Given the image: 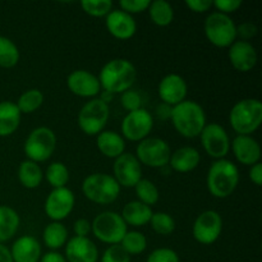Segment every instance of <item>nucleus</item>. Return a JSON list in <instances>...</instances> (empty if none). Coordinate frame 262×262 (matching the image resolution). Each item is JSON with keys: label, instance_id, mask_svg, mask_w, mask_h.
<instances>
[{"label": "nucleus", "instance_id": "nucleus-1", "mask_svg": "<svg viewBox=\"0 0 262 262\" xmlns=\"http://www.w3.org/2000/svg\"><path fill=\"white\" fill-rule=\"evenodd\" d=\"M97 78L102 91L113 95L123 94L135 84L137 79V69L128 59L115 58L102 67Z\"/></svg>", "mask_w": 262, "mask_h": 262}, {"label": "nucleus", "instance_id": "nucleus-2", "mask_svg": "<svg viewBox=\"0 0 262 262\" xmlns=\"http://www.w3.org/2000/svg\"><path fill=\"white\" fill-rule=\"evenodd\" d=\"M170 120L177 132L186 138L200 137L207 124L204 107L192 100H184L171 107Z\"/></svg>", "mask_w": 262, "mask_h": 262}, {"label": "nucleus", "instance_id": "nucleus-3", "mask_svg": "<svg viewBox=\"0 0 262 262\" xmlns=\"http://www.w3.org/2000/svg\"><path fill=\"white\" fill-rule=\"evenodd\" d=\"M239 183V170L233 161L227 159L215 160L207 171L206 186L216 199L232 196Z\"/></svg>", "mask_w": 262, "mask_h": 262}, {"label": "nucleus", "instance_id": "nucleus-4", "mask_svg": "<svg viewBox=\"0 0 262 262\" xmlns=\"http://www.w3.org/2000/svg\"><path fill=\"white\" fill-rule=\"evenodd\" d=\"M229 123L237 136H251L261 127L262 102L258 99L235 102L229 113Z\"/></svg>", "mask_w": 262, "mask_h": 262}, {"label": "nucleus", "instance_id": "nucleus-5", "mask_svg": "<svg viewBox=\"0 0 262 262\" xmlns=\"http://www.w3.org/2000/svg\"><path fill=\"white\" fill-rule=\"evenodd\" d=\"M82 193L89 201L97 205H109L117 201L120 186L114 177L105 173H94L82 182Z\"/></svg>", "mask_w": 262, "mask_h": 262}, {"label": "nucleus", "instance_id": "nucleus-6", "mask_svg": "<svg viewBox=\"0 0 262 262\" xmlns=\"http://www.w3.org/2000/svg\"><path fill=\"white\" fill-rule=\"evenodd\" d=\"M127 232V224L115 211L101 212L91 223V233L95 238L109 246L120 245Z\"/></svg>", "mask_w": 262, "mask_h": 262}, {"label": "nucleus", "instance_id": "nucleus-7", "mask_svg": "<svg viewBox=\"0 0 262 262\" xmlns=\"http://www.w3.org/2000/svg\"><path fill=\"white\" fill-rule=\"evenodd\" d=\"M56 135L48 127H37L26 138L23 151L27 160L33 163H43L53 156L56 148Z\"/></svg>", "mask_w": 262, "mask_h": 262}, {"label": "nucleus", "instance_id": "nucleus-8", "mask_svg": "<svg viewBox=\"0 0 262 262\" xmlns=\"http://www.w3.org/2000/svg\"><path fill=\"white\" fill-rule=\"evenodd\" d=\"M205 36L216 48H229L237 41V25L227 14L214 12L207 15L204 25Z\"/></svg>", "mask_w": 262, "mask_h": 262}, {"label": "nucleus", "instance_id": "nucleus-9", "mask_svg": "<svg viewBox=\"0 0 262 262\" xmlns=\"http://www.w3.org/2000/svg\"><path fill=\"white\" fill-rule=\"evenodd\" d=\"M110 117L109 105L95 97L81 107L78 113V127L87 136H97L104 130Z\"/></svg>", "mask_w": 262, "mask_h": 262}, {"label": "nucleus", "instance_id": "nucleus-10", "mask_svg": "<svg viewBox=\"0 0 262 262\" xmlns=\"http://www.w3.org/2000/svg\"><path fill=\"white\" fill-rule=\"evenodd\" d=\"M170 155V146L165 140L159 137H147L138 142L135 156L141 165L163 169L169 165Z\"/></svg>", "mask_w": 262, "mask_h": 262}, {"label": "nucleus", "instance_id": "nucleus-11", "mask_svg": "<svg viewBox=\"0 0 262 262\" xmlns=\"http://www.w3.org/2000/svg\"><path fill=\"white\" fill-rule=\"evenodd\" d=\"M202 147L210 158L215 160L225 159L230 151V138L223 125L217 123H209L205 125L201 135Z\"/></svg>", "mask_w": 262, "mask_h": 262}, {"label": "nucleus", "instance_id": "nucleus-12", "mask_svg": "<svg viewBox=\"0 0 262 262\" xmlns=\"http://www.w3.org/2000/svg\"><path fill=\"white\" fill-rule=\"evenodd\" d=\"M223 232L222 215L215 210H206L196 217L192 234L199 243L210 246L216 242Z\"/></svg>", "mask_w": 262, "mask_h": 262}, {"label": "nucleus", "instance_id": "nucleus-13", "mask_svg": "<svg viewBox=\"0 0 262 262\" xmlns=\"http://www.w3.org/2000/svg\"><path fill=\"white\" fill-rule=\"evenodd\" d=\"M154 128V118L146 109L135 110L128 113L122 122L123 138L132 141V142H141L142 140L150 136Z\"/></svg>", "mask_w": 262, "mask_h": 262}, {"label": "nucleus", "instance_id": "nucleus-14", "mask_svg": "<svg viewBox=\"0 0 262 262\" xmlns=\"http://www.w3.org/2000/svg\"><path fill=\"white\" fill-rule=\"evenodd\" d=\"M74 202H76V197L71 189L67 187L55 188L46 197L43 210L49 219L61 223V220L67 219L73 211Z\"/></svg>", "mask_w": 262, "mask_h": 262}, {"label": "nucleus", "instance_id": "nucleus-15", "mask_svg": "<svg viewBox=\"0 0 262 262\" xmlns=\"http://www.w3.org/2000/svg\"><path fill=\"white\" fill-rule=\"evenodd\" d=\"M114 179L120 188H135L136 184L142 179V165L133 154L124 152L115 159L113 165Z\"/></svg>", "mask_w": 262, "mask_h": 262}, {"label": "nucleus", "instance_id": "nucleus-16", "mask_svg": "<svg viewBox=\"0 0 262 262\" xmlns=\"http://www.w3.org/2000/svg\"><path fill=\"white\" fill-rule=\"evenodd\" d=\"M69 91L83 99H95L101 92L99 78L86 69H76L67 78Z\"/></svg>", "mask_w": 262, "mask_h": 262}, {"label": "nucleus", "instance_id": "nucleus-17", "mask_svg": "<svg viewBox=\"0 0 262 262\" xmlns=\"http://www.w3.org/2000/svg\"><path fill=\"white\" fill-rule=\"evenodd\" d=\"M187 91H188V86H187L186 79L176 73H170L164 77L158 87L159 97L163 104L171 107L186 100Z\"/></svg>", "mask_w": 262, "mask_h": 262}, {"label": "nucleus", "instance_id": "nucleus-18", "mask_svg": "<svg viewBox=\"0 0 262 262\" xmlns=\"http://www.w3.org/2000/svg\"><path fill=\"white\" fill-rule=\"evenodd\" d=\"M228 49V58L235 71L247 73L257 64V51L250 41L237 40Z\"/></svg>", "mask_w": 262, "mask_h": 262}, {"label": "nucleus", "instance_id": "nucleus-19", "mask_svg": "<svg viewBox=\"0 0 262 262\" xmlns=\"http://www.w3.org/2000/svg\"><path fill=\"white\" fill-rule=\"evenodd\" d=\"M105 26L113 37L123 41L132 38L137 31V23L133 15L120 9H113L105 17Z\"/></svg>", "mask_w": 262, "mask_h": 262}, {"label": "nucleus", "instance_id": "nucleus-20", "mask_svg": "<svg viewBox=\"0 0 262 262\" xmlns=\"http://www.w3.org/2000/svg\"><path fill=\"white\" fill-rule=\"evenodd\" d=\"M67 262H97L99 250L89 237H76L68 239L66 245Z\"/></svg>", "mask_w": 262, "mask_h": 262}, {"label": "nucleus", "instance_id": "nucleus-21", "mask_svg": "<svg viewBox=\"0 0 262 262\" xmlns=\"http://www.w3.org/2000/svg\"><path fill=\"white\" fill-rule=\"evenodd\" d=\"M233 154L238 163L246 166H252L260 163L261 146L252 136H237L230 143Z\"/></svg>", "mask_w": 262, "mask_h": 262}, {"label": "nucleus", "instance_id": "nucleus-22", "mask_svg": "<svg viewBox=\"0 0 262 262\" xmlns=\"http://www.w3.org/2000/svg\"><path fill=\"white\" fill-rule=\"evenodd\" d=\"M13 262H40L41 246L32 235H22L10 248Z\"/></svg>", "mask_w": 262, "mask_h": 262}, {"label": "nucleus", "instance_id": "nucleus-23", "mask_svg": "<svg viewBox=\"0 0 262 262\" xmlns=\"http://www.w3.org/2000/svg\"><path fill=\"white\" fill-rule=\"evenodd\" d=\"M201 154L192 146H184L171 152L169 165L177 173H189L200 165Z\"/></svg>", "mask_w": 262, "mask_h": 262}, {"label": "nucleus", "instance_id": "nucleus-24", "mask_svg": "<svg viewBox=\"0 0 262 262\" xmlns=\"http://www.w3.org/2000/svg\"><path fill=\"white\" fill-rule=\"evenodd\" d=\"M96 146L100 152L109 159H117L125 152V141L115 130H102L96 136Z\"/></svg>", "mask_w": 262, "mask_h": 262}, {"label": "nucleus", "instance_id": "nucleus-25", "mask_svg": "<svg viewBox=\"0 0 262 262\" xmlns=\"http://www.w3.org/2000/svg\"><path fill=\"white\" fill-rule=\"evenodd\" d=\"M154 211L150 206L140 201H130L124 205L120 216L123 217L127 227L140 228L145 227L150 223Z\"/></svg>", "mask_w": 262, "mask_h": 262}, {"label": "nucleus", "instance_id": "nucleus-26", "mask_svg": "<svg viewBox=\"0 0 262 262\" xmlns=\"http://www.w3.org/2000/svg\"><path fill=\"white\" fill-rule=\"evenodd\" d=\"M20 112L13 101L0 102V137H9L20 124Z\"/></svg>", "mask_w": 262, "mask_h": 262}, {"label": "nucleus", "instance_id": "nucleus-27", "mask_svg": "<svg viewBox=\"0 0 262 262\" xmlns=\"http://www.w3.org/2000/svg\"><path fill=\"white\" fill-rule=\"evenodd\" d=\"M20 219L18 212L9 206L0 205V243L12 239L19 229Z\"/></svg>", "mask_w": 262, "mask_h": 262}, {"label": "nucleus", "instance_id": "nucleus-28", "mask_svg": "<svg viewBox=\"0 0 262 262\" xmlns=\"http://www.w3.org/2000/svg\"><path fill=\"white\" fill-rule=\"evenodd\" d=\"M18 181L25 188L35 189L41 184L43 178L42 169L37 163L31 160H25L18 166Z\"/></svg>", "mask_w": 262, "mask_h": 262}, {"label": "nucleus", "instance_id": "nucleus-29", "mask_svg": "<svg viewBox=\"0 0 262 262\" xmlns=\"http://www.w3.org/2000/svg\"><path fill=\"white\" fill-rule=\"evenodd\" d=\"M43 243L51 251H56L64 247L68 242V229L60 222H51L43 229Z\"/></svg>", "mask_w": 262, "mask_h": 262}, {"label": "nucleus", "instance_id": "nucleus-30", "mask_svg": "<svg viewBox=\"0 0 262 262\" xmlns=\"http://www.w3.org/2000/svg\"><path fill=\"white\" fill-rule=\"evenodd\" d=\"M148 15L154 25L159 27H168L174 19V9L166 0H155L150 3Z\"/></svg>", "mask_w": 262, "mask_h": 262}, {"label": "nucleus", "instance_id": "nucleus-31", "mask_svg": "<svg viewBox=\"0 0 262 262\" xmlns=\"http://www.w3.org/2000/svg\"><path fill=\"white\" fill-rule=\"evenodd\" d=\"M19 58L18 46L10 38L0 36V68H13L18 64Z\"/></svg>", "mask_w": 262, "mask_h": 262}, {"label": "nucleus", "instance_id": "nucleus-32", "mask_svg": "<svg viewBox=\"0 0 262 262\" xmlns=\"http://www.w3.org/2000/svg\"><path fill=\"white\" fill-rule=\"evenodd\" d=\"M43 102V94L37 89H31L23 92L15 102L20 114H32L41 107Z\"/></svg>", "mask_w": 262, "mask_h": 262}, {"label": "nucleus", "instance_id": "nucleus-33", "mask_svg": "<svg viewBox=\"0 0 262 262\" xmlns=\"http://www.w3.org/2000/svg\"><path fill=\"white\" fill-rule=\"evenodd\" d=\"M45 177L48 183L54 189L63 188V187H67L69 182V170L66 164L60 163V161H54L46 169Z\"/></svg>", "mask_w": 262, "mask_h": 262}, {"label": "nucleus", "instance_id": "nucleus-34", "mask_svg": "<svg viewBox=\"0 0 262 262\" xmlns=\"http://www.w3.org/2000/svg\"><path fill=\"white\" fill-rule=\"evenodd\" d=\"M136 196H137V201L142 202V204L147 205V206H154L160 200V193H159L158 187L155 183L148 179H141L137 184L135 186Z\"/></svg>", "mask_w": 262, "mask_h": 262}, {"label": "nucleus", "instance_id": "nucleus-35", "mask_svg": "<svg viewBox=\"0 0 262 262\" xmlns=\"http://www.w3.org/2000/svg\"><path fill=\"white\" fill-rule=\"evenodd\" d=\"M120 246L129 256L141 255L147 248V239L143 233L137 232V230H129L122 239Z\"/></svg>", "mask_w": 262, "mask_h": 262}, {"label": "nucleus", "instance_id": "nucleus-36", "mask_svg": "<svg viewBox=\"0 0 262 262\" xmlns=\"http://www.w3.org/2000/svg\"><path fill=\"white\" fill-rule=\"evenodd\" d=\"M150 224L154 232L158 233L159 235H164V237L173 234V232L176 230V220L170 214L164 211L154 212Z\"/></svg>", "mask_w": 262, "mask_h": 262}, {"label": "nucleus", "instance_id": "nucleus-37", "mask_svg": "<svg viewBox=\"0 0 262 262\" xmlns=\"http://www.w3.org/2000/svg\"><path fill=\"white\" fill-rule=\"evenodd\" d=\"M81 7L86 14L91 17H106L113 10L112 0H84L81 3Z\"/></svg>", "mask_w": 262, "mask_h": 262}, {"label": "nucleus", "instance_id": "nucleus-38", "mask_svg": "<svg viewBox=\"0 0 262 262\" xmlns=\"http://www.w3.org/2000/svg\"><path fill=\"white\" fill-rule=\"evenodd\" d=\"M100 262H130V256L123 250L122 246L114 245L104 251Z\"/></svg>", "mask_w": 262, "mask_h": 262}, {"label": "nucleus", "instance_id": "nucleus-39", "mask_svg": "<svg viewBox=\"0 0 262 262\" xmlns=\"http://www.w3.org/2000/svg\"><path fill=\"white\" fill-rule=\"evenodd\" d=\"M120 104L128 113L135 112V110L142 107V97L137 91L130 89L128 91L123 92L122 96H120Z\"/></svg>", "mask_w": 262, "mask_h": 262}, {"label": "nucleus", "instance_id": "nucleus-40", "mask_svg": "<svg viewBox=\"0 0 262 262\" xmlns=\"http://www.w3.org/2000/svg\"><path fill=\"white\" fill-rule=\"evenodd\" d=\"M146 262H181L178 253L171 248H158L154 250Z\"/></svg>", "mask_w": 262, "mask_h": 262}, {"label": "nucleus", "instance_id": "nucleus-41", "mask_svg": "<svg viewBox=\"0 0 262 262\" xmlns=\"http://www.w3.org/2000/svg\"><path fill=\"white\" fill-rule=\"evenodd\" d=\"M150 3V0H122L119 2V7L120 10L132 15L147 10Z\"/></svg>", "mask_w": 262, "mask_h": 262}, {"label": "nucleus", "instance_id": "nucleus-42", "mask_svg": "<svg viewBox=\"0 0 262 262\" xmlns=\"http://www.w3.org/2000/svg\"><path fill=\"white\" fill-rule=\"evenodd\" d=\"M212 7L216 8L219 13L229 15L230 13L237 12L242 7V2L241 0H216V2H212Z\"/></svg>", "mask_w": 262, "mask_h": 262}, {"label": "nucleus", "instance_id": "nucleus-43", "mask_svg": "<svg viewBox=\"0 0 262 262\" xmlns=\"http://www.w3.org/2000/svg\"><path fill=\"white\" fill-rule=\"evenodd\" d=\"M237 38L242 41H248L257 35V27L252 22H243L237 26Z\"/></svg>", "mask_w": 262, "mask_h": 262}, {"label": "nucleus", "instance_id": "nucleus-44", "mask_svg": "<svg viewBox=\"0 0 262 262\" xmlns=\"http://www.w3.org/2000/svg\"><path fill=\"white\" fill-rule=\"evenodd\" d=\"M187 8L193 13H206L211 9V0H187Z\"/></svg>", "mask_w": 262, "mask_h": 262}, {"label": "nucleus", "instance_id": "nucleus-45", "mask_svg": "<svg viewBox=\"0 0 262 262\" xmlns=\"http://www.w3.org/2000/svg\"><path fill=\"white\" fill-rule=\"evenodd\" d=\"M73 230H74V234H76V237H82V238L89 237V234L91 233V222H89L87 219L81 217V219H78L74 222Z\"/></svg>", "mask_w": 262, "mask_h": 262}, {"label": "nucleus", "instance_id": "nucleus-46", "mask_svg": "<svg viewBox=\"0 0 262 262\" xmlns=\"http://www.w3.org/2000/svg\"><path fill=\"white\" fill-rule=\"evenodd\" d=\"M248 177H250L251 182H252L253 184H256L257 187H260L262 184V164L257 163V164H255V165L251 166Z\"/></svg>", "mask_w": 262, "mask_h": 262}, {"label": "nucleus", "instance_id": "nucleus-47", "mask_svg": "<svg viewBox=\"0 0 262 262\" xmlns=\"http://www.w3.org/2000/svg\"><path fill=\"white\" fill-rule=\"evenodd\" d=\"M40 262H67V260L61 253L56 252V251H50V252L41 256Z\"/></svg>", "mask_w": 262, "mask_h": 262}, {"label": "nucleus", "instance_id": "nucleus-48", "mask_svg": "<svg viewBox=\"0 0 262 262\" xmlns=\"http://www.w3.org/2000/svg\"><path fill=\"white\" fill-rule=\"evenodd\" d=\"M0 262H13L10 250L2 243H0Z\"/></svg>", "mask_w": 262, "mask_h": 262}, {"label": "nucleus", "instance_id": "nucleus-49", "mask_svg": "<svg viewBox=\"0 0 262 262\" xmlns=\"http://www.w3.org/2000/svg\"><path fill=\"white\" fill-rule=\"evenodd\" d=\"M170 113H171V106L163 104L158 107V115L159 118H161L163 120L170 119Z\"/></svg>", "mask_w": 262, "mask_h": 262}]
</instances>
